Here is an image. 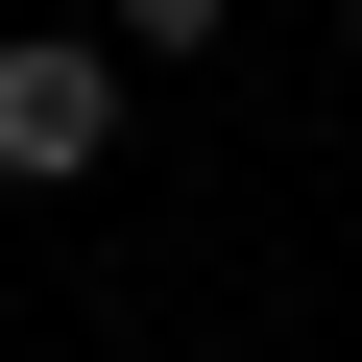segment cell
Returning <instances> with one entry per match:
<instances>
[{
  "mask_svg": "<svg viewBox=\"0 0 362 362\" xmlns=\"http://www.w3.org/2000/svg\"><path fill=\"white\" fill-rule=\"evenodd\" d=\"M0 169H25V194L121 169V25H25L0 49Z\"/></svg>",
  "mask_w": 362,
  "mask_h": 362,
  "instance_id": "6da1fadb",
  "label": "cell"
},
{
  "mask_svg": "<svg viewBox=\"0 0 362 362\" xmlns=\"http://www.w3.org/2000/svg\"><path fill=\"white\" fill-rule=\"evenodd\" d=\"M97 25H121V49H218V0H97Z\"/></svg>",
  "mask_w": 362,
  "mask_h": 362,
  "instance_id": "7a4b0ae2",
  "label": "cell"
}]
</instances>
